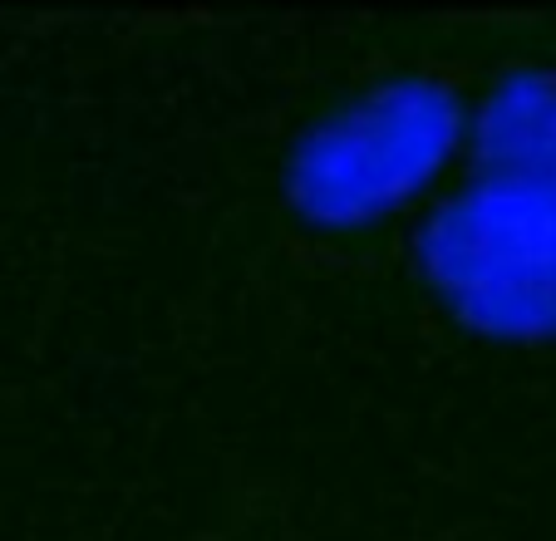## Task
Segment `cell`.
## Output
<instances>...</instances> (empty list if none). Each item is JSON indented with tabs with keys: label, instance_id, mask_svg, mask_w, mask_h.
Returning <instances> with one entry per match:
<instances>
[{
	"label": "cell",
	"instance_id": "obj_1",
	"mask_svg": "<svg viewBox=\"0 0 556 541\" xmlns=\"http://www.w3.org/2000/svg\"><path fill=\"white\" fill-rule=\"evenodd\" d=\"M443 148V114L429 99H389L359 124V134L330 138V158L315 167L320 188L336 198H365L369 188H404L424 173V158Z\"/></svg>",
	"mask_w": 556,
	"mask_h": 541
}]
</instances>
